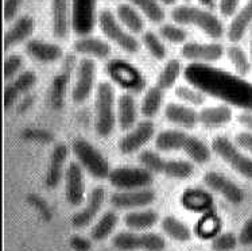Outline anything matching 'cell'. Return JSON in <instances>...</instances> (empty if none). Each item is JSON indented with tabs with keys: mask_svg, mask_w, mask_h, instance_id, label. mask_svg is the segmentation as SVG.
Instances as JSON below:
<instances>
[{
	"mask_svg": "<svg viewBox=\"0 0 252 251\" xmlns=\"http://www.w3.org/2000/svg\"><path fill=\"white\" fill-rule=\"evenodd\" d=\"M186 81L205 95H211L244 111H252V82L205 64H190L185 69Z\"/></svg>",
	"mask_w": 252,
	"mask_h": 251,
	"instance_id": "obj_1",
	"label": "cell"
},
{
	"mask_svg": "<svg viewBox=\"0 0 252 251\" xmlns=\"http://www.w3.org/2000/svg\"><path fill=\"white\" fill-rule=\"evenodd\" d=\"M171 18L177 25L194 26L213 39L221 38L224 26L215 14L194 5H178L171 11Z\"/></svg>",
	"mask_w": 252,
	"mask_h": 251,
	"instance_id": "obj_2",
	"label": "cell"
},
{
	"mask_svg": "<svg viewBox=\"0 0 252 251\" xmlns=\"http://www.w3.org/2000/svg\"><path fill=\"white\" fill-rule=\"evenodd\" d=\"M118 120L115 112V89L109 82H100L94 98V130L100 137H108Z\"/></svg>",
	"mask_w": 252,
	"mask_h": 251,
	"instance_id": "obj_3",
	"label": "cell"
},
{
	"mask_svg": "<svg viewBox=\"0 0 252 251\" xmlns=\"http://www.w3.org/2000/svg\"><path fill=\"white\" fill-rule=\"evenodd\" d=\"M139 162L144 169L150 170L151 173H158L177 179H189L194 172V166L189 161L165 159L151 150H143L139 154Z\"/></svg>",
	"mask_w": 252,
	"mask_h": 251,
	"instance_id": "obj_4",
	"label": "cell"
},
{
	"mask_svg": "<svg viewBox=\"0 0 252 251\" xmlns=\"http://www.w3.org/2000/svg\"><path fill=\"white\" fill-rule=\"evenodd\" d=\"M72 150L78 164L92 177L97 179H108L111 173L108 161L93 144L89 143L85 139L77 138L73 141Z\"/></svg>",
	"mask_w": 252,
	"mask_h": 251,
	"instance_id": "obj_5",
	"label": "cell"
},
{
	"mask_svg": "<svg viewBox=\"0 0 252 251\" xmlns=\"http://www.w3.org/2000/svg\"><path fill=\"white\" fill-rule=\"evenodd\" d=\"M112 246L118 251H163L166 241L154 232L123 231L113 236Z\"/></svg>",
	"mask_w": 252,
	"mask_h": 251,
	"instance_id": "obj_6",
	"label": "cell"
},
{
	"mask_svg": "<svg viewBox=\"0 0 252 251\" xmlns=\"http://www.w3.org/2000/svg\"><path fill=\"white\" fill-rule=\"evenodd\" d=\"M211 147L212 151H215L235 172L252 179V157L243 153L236 143L231 142L226 137H216L212 141Z\"/></svg>",
	"mask_w": 252,
	"mask_h": 251,
	"instance_id": "obj_7",
	"label": "cell"
},
{
	"mask_svg": "<svg viewBox=\"0 0 252 251\" xmlns=\"http://www.w3.org/2000/svg\"><path fill=\"white\" fill-rule=\"evenodd\" d=\"M97 22L100 29L104 33V36L108 38L109 41L118 45L120 49H123L127 53H138L140 45L134 34L126 30L116 16L113 15L109 10L100 11L97 16Z\"/></svg>",
	"mask_w": 252,
	"mask_h": 251,
	"instance_id": "obj_8",
	"label": "cell"
},
{
	"mask_svg": "<svg viewBox=\"0 0 252 251\" xmlns=\"http://www.w3.org/2000/svg\"><path fill=\"white\" fill-rule=\"evenodd\" d=\"M108 181L112 186L120 190L144 189L153 184V173L144 168L120 166L111 170Z\"/></svg>",
	"mask_w": 252,
	"mask_h": 251,
	"instance_id": "obj_9",
	"label": "cell"
},
{
	"mask_svg": "<svg viewBox=\"0 0 252 251\" xmlns=\"http://www.w3.org/2000/svg\"><path fill=\"white\" fill-rule=\"evenodd\" d=\"M97 0H72V29L76 34L88 36L97 21Z\"/></svg>",
	"mask_w": 252,
	"mask_h": 251,
	"instance_id": "obj_10",
	"label": "cell"
},
{
	"mask_svg": "<svg viewBox=\"0 0 252 251\" xmlns=\"http://www.w3.org/2000/svg\"><path fill=\"white\" fill-rule=\"evenodd\" d=\"M96 65L92 58H83L78 62L77 77L72 89V99L74 103H84L89 99L94 85Z\"/></svg>",
	"mask_w": 252,
	"mask_h": 251,
	"instance_id": "obj_11",
	"label": "cell"
},
{
	"mask_svg": "<svg viewBox=\"0 0 252 251\" xmlns=\"http://www.w3.org/2000/svg\"><path fill=\"white\" fill-rule=\"evenodd\" d=\"M182 57L193 64H205L219 61L224 54V47L220 43H198L188 42L182 46Z\"/></svg>",
	"mask_w": 252,
	"mask_h": 251,
	"instance_id": "obj_12",
	"label": "cell"
},
{
	"mask_svg": "<svg viewBox=\"0 0 252 251\" xmlns=\"http://www.w3.org/2000/svg\"><path fill=\"white\" fill-rule=\"evenodd\" d=\"M204 182L211 190L222 196L231 204H240L244 199L243 190L233 181L217 172H208L204 176Z\"/></svg>",
	"mask_w": 252,
	"mask_h": 251,
	"instance_id": "obj_13",
	"label": "cell"
},
{
	"mask_svg": "<svg viewBox=\"0 0 252 251\" xmlns=\"http://www.w3.org/2000/svg\"><path fill=\"white\" fill-rule=\"evenodd\" d=\"M155 124L151 120H143L135 126L128 134L120 138L118 143L119 150L123 154H132L142 149L150 139L154 137Z\"/></svg>",
	"mask_w": 252,
	"mask_h": 251,
	"instance_id": "obj_14",
	"label": "cell"
},
{
	"mask_svg": "<svg viewBox=\"0 0 252 251\" xmlns=\"http://www.w3.org/2000/svg\"><path fill=\"white\" fill-rule=\"evenodd\" d=\"M155 200V192L149 188L136 190H120L111 196V204L119 210L144 208Z\"/></svg>",
	"mask_w": 252,
	"mask_h": 251,
	"instance_id": "obj_15",
	"label": "cell"
},
{
	"mask_svg": "<svg viewBox=\"0 0 252 251\" xmlns=\"http://www.w3.org/2000/svg\"><path fill=\"white\" fill-rule=\"evenodd\" d=\"M65 195L67 203L73 207L83 204L85 197V179L81 165L70 162L65 172Z\"/></svg>",
	"mask_w": 252,
	"mask_h": 251,
	"instance_id": "obj_16",
	"label": "cell"
},
{
	"mask_svg": "<svg viewBox=\"0 0 252 251\" xmlns=\"http://www.w3.org/2000/svg\"><path fill=\"white\" fill-rule=\"evenodd\" d=\"M104 201H105V190L103 186L93 188L88 196L87 205L81 211H78L77 214H74L72 217V226L74 228H85L89 226L103 208Z\"/></svg>",
	"mask_w": 252,
	"mask_h": 251,
	"instance_id": "obj_17",
	"label": "cell"
},
{
	"mask_svg": "<svg viewBox=\"0 0 252 251\" xmlns=\"http://www.w3.org/2000/svg\"><path fill=\"white\" fill-rule=\"evenodd\" d=\"M53 34L63 39L72 27V5L69 0H52Z\"/></svg>",
	"mask_w": 252,
	"mask_h": 251,
	"instance_id": "obj_18",
	"label": "cell"
},
{
	"mask_svg": "<svg viewBox=\"0 0 252 251\" xmlns=\"http://www.w3.org/2000/svg\"><path fill=\"white\" fill-rule=\"evenodd\" d=\"M36 74L32 71L22 72L15 80L7 84L3 91V106L4 109L12 107V104L19 99L22 93H26L35 85Z\"/></svg>",
	"mask_w": 252,
	"mask_h": 251,
	"instance_id": "obj_19",
	"label": "cell"
},
{
	"mask_svg": "<svg viewBox=\"0 0 252 251\" xmlns=\"http://www.w3.org/2000/svg\"><path fill=\"white\" fill-rule=\"evenodd\" d=\"M34 19L29 15L21 16L19 19L14 22L8 30L5 31L3 38V50L8 51L11 47L25 42L34 31Z\"/></svg>",
	"mask_w": 252,
	"mask_h": 251,
	"instance_id": "obj_20",
	"label": "cell"
},
{
	"mask_svg": "<svg viewBox=\"0 0 252 251\" xmlns=\"http://www.w3.org/2000/svg\"><path fill=\"white\" fill-rule=\"evenodd\" d=\"M26 51L32 60L42 64H52L61 60L63 56V51L58 45L41 39H32L27 42Z\"/></svg>",
	"mask_w": 252,
	"mask_h": 251,
	"instance_id": "obj_21",
	"label": "cell"
},
{
	"mask_svg": "<svg viewBox=\"0 0 252 251\" xmlns=\"http://www.w3.org/2000/svg\"><path fill=\"white\" fill-rule=\"evenodd\" d=\"M73 49L76 53H80L88 58H100L104 60L111 54V46L108 42L103 41L96 36H81L73 43Z\"/></svg>",
	"mask_w": 252,
	"mask_h": 251,
	"instance_id": "obj_22",
	"label": "cell"
},
{
	"mask_svg": "<svg viewBox=\"0 0 252 251\" xmlns=\"http://www.w3.org/2000/svg\"><path fill=\"white\" fill-rule=\"evenodd\" d=\"M165 116L170 123L184 128H193L198 123V112L185 104H177V103L167 104L165 108Z\"/></svg>",
	"mask_w": 252,
	"mask_h": 251,
	"instance_id": "obj_23",
	"label": "cell"
},
{
	"mask_svg": "<svg viewBox=\"0 0 252 251\" xmlns=\"http://www.w3.org/2000/svg\"><path fill=\"white\" fill-rule=\"evenodd\" d=\"M252 23V0H248L244 4L242 10L237 11V14L233 16L231 21L228 30H226V36L228 39L233 43H237L242 41L243 36H246L248 27Z\"/></svg>",
	"mask_w": 252,
	"mask_h": 251,
	"instance_id": "obj_24",
	"label": "cell"
},
{
	"mask_svg": "<svg viewBox=\"0 0 252 251\" xmlns=\"http://www.w3.org/2000/svg\"><path fill=\"white\" fill-rule=\"evenodd\" d=\"M191 135L180 131V130H166L157 135L155 146L160 151H174L182 150L184 153L189 146Z\"/></svg>",
	"mask_w": 252,
	"mask_h": 251,
	"instance_id": "obj_25",
	"label": "cell"
},
{
	"mask_svg": "<svg viewBox=\"0 0 252 251\" xmlns=\"http://www.w3.org/2000/svg\"><path fill=\"white\" fill-rule=\"evenodd\" d=\"M67 154H69V150L66 144L58 143L54 146L52 157H50V166H49L46 176V185L49 188H56L61 181L63 172H66L65 162H66Z\"/></svg>",
	"mask_w": 252,
	"mask_h": 251,
	"instance_id": "obj_26",
	"label": "cell"
},
{
	"mask_svg": "<svg viewBox=\"0 0 252 251\" xmlns=\"http://www.w3.org/2000/svg\"><path fill=\"white\" fill-rule=\"evenodd\" d=\"M136 103L132 95L124 93L116 103V118L122 130H129L136 123Z\"/></svg>",
	"mask_w": 252,
	"mask_h": 251,
	"instance_id": "obj_27",
	"label": "cell"
},
{
	"mask_svg": "<svg viewBox=\"0 0 252 251\" xmlns=\"http://www.w3.org/2000/svg\"><path fill=\"white\" fill-rule=\"evenodd\" d=\"M232 119V109L228 106L204 108L198 112V123L206 128L221 127L229 123Z\"/></svg>",
	"mask_w": 252,
	"mask_h": 251,
	"instance_id": "obj_28",
	"label": "cell"
},
{
	"mask_svg": "<svg viewBox=\"0 0 252 251\" xmlns=\"http://www.w3.org/2000/svg\"><path fill=\"white\" fill-rule=\"evenodd\" d=\"M116 18L131 34H139L144 30L143 15L132 4H119Z\"/></svg>",
	"mask_w": 252,
	"mask_h": 251,
	"instance_id": "obj_29",
	"label": "cell"
},
{
	"mask_svg": "<svg viewBox=\"0 0 252 251\" xmlns=\"http://www.w3.org/2000/svg\"><path fill=\"white\" fill-rule=\"evenodd\" d=\"M158 221V214L153 210L131 211L124 216V224L131 231L142 232L150 230Z\"/></svg>",
	"mask_w": 252,
	"mask_h": 251,
	"instance_id": "obj_30",
	"label": "cell"
},
{
	"mask_svg": "<svg viewBox=\"0 0 252 251\" xmlns=\"http://www.w3.org/2000/svg\"><path fill=\"white\" fill-rule=\"evenodd\" d=\"M160 227L166 235L177 242H188L190 241L191 232L189 227L186 226L184 221L177 219L174 216H166L160 223Z\"/></svg>",
	"mask_w": 252,
	"mask_h": 251,
	"instance_id": "obj_31",
	"label": "cell"
},
{
	"mask_svg": "<svg viewBox=\"0 0 252 251\" xmlns=\"http://www.w3.org/2000/svg\"><path fill=\"white\" fill-rule=\"evenodd\" d=\"M118 215L113 211H107L97 223L93 226L92 231H91V236L93 241L101 242L104 239H107L115 230V227L118 226Z\"/></svg>",
	"mask_w": 252,
	"mask_h": 251,
	"instance_id": "obj_32",
	"label": "cell"
},
{
	"mask_svg": "<svg viewBox=\"0 0 252 251\" xmlns=\"http://www.w3.org/2000/svg\"><path fill=\"white\" fill-rule=\"evenodd\" d=\"M129 3L153 23H160L165 19V10L162 8L158 0H129Z\"/></svg>",
	"mask_w": 252,
	"mask_h": 251,
	"instance_id": "obj_33",
	"label": "cell"
},
{
	"mask_svg": "<svg viewBox=\"0 0 252 251\" xmlns=\"http://www.w3.org/2000/svg\"><path fill=\"white\" fill-rule=\"evenodd\" d=\"M162 102H163V89H160L158 85H154L144 93L140 111L146 118H153L159 111Z\"/></svg>",
	"mask_w": 252,
	"mask_h": 251,
	"instance_id": "obj_34",
	"label": "cell"
},
{
	"mask_svg": "<svg viewBox=\"0 0 252 251\" xmlns=\"http://www.w3.org/2000/svg\"><path fill=\"white\" fill-rule=\"evenodd\" d=\"M181 74V64L178 60H169L166 62V65L163 67V69L160 71L159 76H158V81H157V85L163 89V91H167L170 88L174 85L178 77Z\"/></svg>",
	"mask_w": 252,
	"mask_h": 251,
	"instance_id": "obj_35",
	"label": "cell"
},
{
	"mask_svg": "<svg viewBox=\"0 0 252 251\" xmlns=\"http://www.w3.org/2000/svg\"><path fill=\"white\" fill-rule=\"evenodd\" d=\"M226 56L232 62V65L235 68L237 74L246 76L251 71V62L248 60V56L242 47L237 45H232L226 49Z\"/></svg>",
	"mask_w": 252,
	"mask_h": 251,
	"instance_id": "obj_36",
	"label": "cell"
},
{
	"mask_svg": "<svg viewBox=\"0 0 252 251\" xmlns=\"http://www.w3.org/2000/svg\"><path fill=\"white\" fill-rule=\"evenodd\" d=\"M185 153L189 155L191 161H194L197 164H205L211 158V149L200 138L193 137V135Z\"/></svg>",
	"mask_w": 252,
	"mask_h": 251,
	"instance_id": "obj_37",
	"label": "cell"
},
{
	"mask_svg": "<svg viewBox=\"0 0 252 251\" xmlns=\"http://www.w3.org/2000/svg\"><path fill=\"white\" fill-rule=\"evenodd\" d=\"M143 43L146 49L149 50L151 56L154 57L155 60H165L166 54H167V49H166L165 43L162 42L159 36H157L153 31H146L143 34Z\"/></svg>",
	"mask_w": 252,
	"mask_h": 251,
	"instance_id": "obj_38",
	"label": "cell"
},
{
	"mask_svg": "<svg viewBox=\"0 0 252 251\" xmlns=\"http://www.w3.org/2000/svg\"><path fill=\"white\" fill-rule=\"evenodd\" d=\"M109 72H111V74L116 77V80L127 84V87H135V85H138V82L135 81L134 77L135 71L132 68H129L126 62H111Z\"/></svg>",
	"mask_w": 252,
	"mask_h": 251,
	"instance_id": "obj_39",
	"label": "cell"
},
{
	"mask_svg": "<svg viewBox=\"0 0 252 251\" xmlns=\"http://www.w3.org/2000/svg\"><path fill=\"white\" fill-rule=\"evenodd\" d=\"M175 96L181 99L182 102L190 106H201L205 102V93L201 92L200 89L194 87H186V85H180L175 89Z\"/></svg>",
	"mask_w": 252,
	"mask_h": 251,
	"instance_id": "obj_40",
	"label": "cell"
},
{
	"mask_svg": "<svg viewBox=\"0 0 252 251\" xmlns=\"http://www.w3.org/2000/svg\"><path fill=\"white\" fill-rule=\"evenodd\" d=\"M159 36L170 42V43H182L186 41L188 38V31L178 25H171V23H166L162 25L159 29Z\"/></svg>",
	"mask_w": 252,
	"mask_h": 251,
	"instance_id": "obj_41",
	"label": "cell"
},
{
	"mask_svg": "<svg viewBox=\"0 0 252 251\" xmlns=\"http://www.w3.org/2000/svg\"><path fill=\"white\" fill-rule=\"evenodd\" d=\"M67 82H69V71H63L54 78L52 87V102L54 106H61L63 95L66 92Z\"/></svg>",
	"mask_w": 252,
	"mask_h": 251,
	"instance_id": "obj_42",
	"label": "cell"
},
{
	"mask_svg": "<svg viewBox=\"0 0 252 251\" xmlns=\"http://www.w3.org/2000/svg\"><path fill=\"white\" fill-rule=\"evenodd\" d=\"M23 67V58L19 54H10L3 61V78L4 80H12L21 74V69Z\"/></svg>",
	"mask_w": 252,
	"mask_h": 251,
	"instance_id": "obj_43",
	"label": "cell"
},
{
	"mask_svg": "<svg viewBox=\"0 0 252 251\" xmlns=\"http://www.w3.org/2000/svg\"><path fill=\"white\" fill-rule=\"evenodd\" d=\"M239 238L235 236L232 232H224L219 234L212 239V249L213 251H232L237 246Z\"/></svg>",
	"mask_w": 252,
	"mask_h": 251,
	"instance_id": "obj_44",
	"label": "cell"
},
{
	"mask_svg": "<svg viewBox=\"0 0 252 251\" xmlns=\"http://www.w3.org/2000/svg\"><path fill=\"white\" fill-rule=\"evenodd\" d=\"M23 0H4L3 4V18L5 22H11L18 14V10L21 7Z\"/></svg>",
	"mask_w": 252,
	"mask_h": 251,
	"instance_id": "obj_45",
	"label": "cell"
},
{
	"mask_svg": "<svg viewBox=\"0 0 252 251\" xmlns=\"http://www.w3.org/2000/svg\"><path fill=\"white\" fill-rule=\"evenodd\" d=\"M235 143L244 151H247L248 154L252 155V133L248 131H243V133L237 134Z\"/></svg>",
	"mask_w": 252,
	"mask_h": 251,
	"instance_id": "obj_46",
	"label": "cell"
},
{
	"mask_svg": "<svg viewBox=\"0 0 252 251\" xmlns=\"http://www.w3.org/2000/svg\"><path fill=\"white\" fill-rule=\"evenodd\" d=\"M240 0H220L219 3V8L221 12L222 16H232L236 14L237 7H239Z\"/></svg>",
	"mask_w": 252,
	"mask_h": 251,
	"instance_id": "obj_47",
	"label": "cell"
},
{
	"mask_svg": "<svg viewBox=\"0 0 252 251\" xmlns=\"http://www.w3.org/2000/svg\"><path fill=\"white\" fill-rule=\"evenodd\" d=\"M239 242L243 246H250L252 245V217L248 219L244 226H243L240 234H239Z\"/></svg>",
	"mask_w": 252,
	"mask_h": 251,
	"instance_id": "obj_48",
	"label": "cell"
},
{
	"mask_svg": "<svg viewBox=\"0 0 252 251\" xmlns=\"http://www.w3.org/2000/svg\"><path fill=\"white\" fill-rule=\"evenodd\" d=\"M70 246L76 251H89L92 245H91V241H88V239H85L83 236L74 235L70 239Z\"/></svg>",
	"mask_w": 252,
	"mask_h": 251,
	"instance_id": "obj_49",
	"label": "cell"
},
{
	"mask_svg": "<svg viewBox=\"0 0 252 251\" xmlns=\"http://www.w3.org/2000/svg\"><path fill=\"white\" fill-rule=\"evenodd\" d=\"M237 122L247 130L248 133H252V111H243L237 115Z\"/></svg>",
	"mask_w": 252,
	"mask_h": 251,
	"instance_id": "obj_50",
	"label": "cell"
},
{
	"mask_svg": "<svg viewBox=\"0 0 252 251\" xmlns=\"http://www.w3.org/2000/svg\"><path fill=\"white\" fill-rule=\"evenodd\" d=\"M160 1H162L163 4L170 5V4H174V3H175V1H177V0H160Z\"/></svg>",
	"mask_w": 252,
	"mask_h": 251,
	"instance_id": "obj_51",
	"label": "cell"
}]
</instances>
